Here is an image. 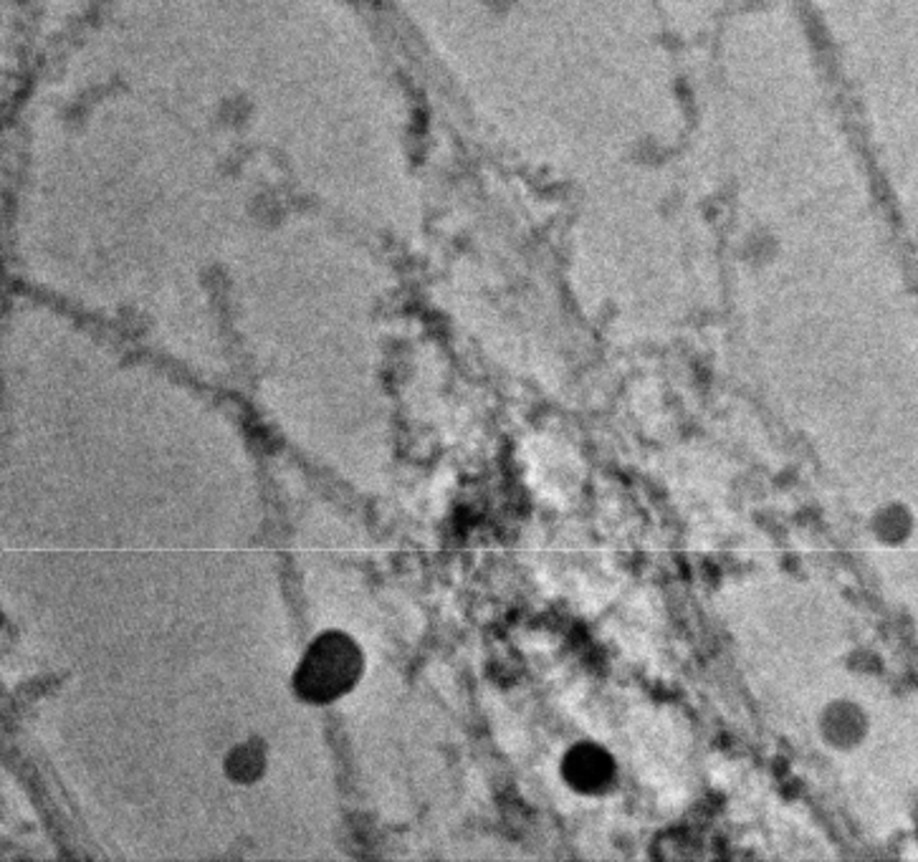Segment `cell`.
Returning <instances> with one entry per match:
<instances>
[{"instance_id":"3957f363","label":"cell","mask_w":918,"mask_h":862,"mask_svg":"<svg viewBox=\"0 0 918 862\" xmlns=\"http://www.w3.org/2000/svg\"><path fill=\"white\" fill-rule=\"evenodd\" d=\"M820 728H822V736L825 741L832 743V747H853V743L863 736V716L861 710L855 706H850V703L840 701V703H832L825 710L822 718H820Z\"/></svg>"},{"instance_id":"7a4b0ae2","label":"cell","mask_w":918,"mask_h":862,"mask_svg":"<svg viewBox=\"0 0 918 862\" xmlns=\"http://www.w3.org/2000/svg\"><path fill=\"white\" fill-rule=\"evenodd\" d=\"M562 780L580 794H603L615 782V761L597 743H574L562 757Z\"/></svg>"},{"instance_id":"6da1fadb","label":"cell","mask_w":918,"mask_h":862,"mask_svg":"<svg viewBox=\"0 0 918 862\" xmlns=\"http://www.w3.org/2000/svg\"><path fill=\"white\" fill-rule=\"evenodd\" d=\"M365 658L347 632L327 630L312 640L294 673L296 696L306 703H332L347 696L362 678Z\"/></svg>"},{"instance_id":"277c9868","label":"cell","mask_w":918,"mask_h":862,"mask_svg":"<svg viewBox=\"0 0 918 862\" xmlns=\"http://www.w3.org/2000/svg\"><path fill=\"white\" fill-rule=\"evenodd\" d=\"M266 772V743L264 741H244L233 747L225 757V774L236 784H254Z\"/></svg>"}]
</instances>
